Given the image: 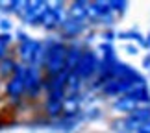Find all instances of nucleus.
<instances>
[{"mask_svg": "<svg viewBox=\"0 0 150 133\" xmlns=\"http://www.w3.org/2000/svg\"><path fill=\"white\" fill-rule=\"evenodd\" d=\"M45 46H47V56H45V63H43V74L47 78H54L63 70H67L65 57H67L69 44L63 43L59 37H48L45 39Z\"/></svg>", "mask_w": 150, "mask_h": 133, "instance_id": "nucleus-1", "label": "nucleus"}, {"mask_svg": "<svg viewBox=\"0 0 150 133\" xmlns=\"http://www.w3.org/2000/svg\"><path fill=\"white\" fill-rule=\"evenodd\" d=\"M117 37L119 39H122V41H137V43H143V39H145V37H143L141 35V33L139 32H137V30H126V32H119L117 33Z\"/></svg>", "mask_w": 150, "mask_h": 133, "instance_id": "nucleus-19", "label": "nucleus"}, {"mask_svg": "<svg viewBox=\"0 0 150 133\" xmlns=\"http://www.w3.org/2000/svg\"><path fill=\"white\" fill-rule=\"evenodd\" d=\"M100 117H102V111L98 107H89L83 113V120H95V118H100Z\"/></svg>", "mask_w": 150, "mask_h": 133, "instance_id": "nucleus-21", "label": "nucleus"}, {"mask_svg": "<svg viewBox=\"0 0 150 133\" xmlns=\"http://www.w3.org/2000/svg\"><path fill=\"white\" fill-rule=\"evenodd\" d=\"M4 94L9 102L26 100V65L19 63L15 74L4 83Z\"/></svg>", "mask_w": 150, "mask_h": 133, "instance_id": "nucleus-2", "label": "nucleus"}, {"mask_svg": "<svg viewBox=\"0 0 150 133\" xmlns=\"http://www.w3.org/2000/svg\"><path fill=\"white\" fill-rule=\"evenodd\" d=\"M98 50H100V54H102L100 57H111V56H117L113 43H100V44H98Z\"/></svg>", "mask_w": 150, "mask_h": 133, "instance_id": "nucleus-20", "label": "nucleus"}, {"mask_svg": "<svg viewBox=\"0 0 150 133\" xmlns=\"http://www.w3.org/2000/svg\"><path fill=\"white\" fill-rule=\"evenodd\" d=\"M137 107H139V106H137V102H134L130 96H126V94L115 98V100L111 102V109H113V111H117V113H120L122 117H128V115L134 113Z\"/></svg>", "mask_w": 150, "mask_h": 133, "instance_id": "nucleus-13", "label": "nucleus"}, {"mask_svg": "<svg viewBox=\"0 0 150 133\" xmlns=\"http://www.w3.org/2000/svg\"><path fill=\"white\" fill-rule=\"evenodd\" d=\"M128 117L134 118L135 122H139V124L148 122V120H150V106H139L134 113H130Z\"/></svg>", "mask_w": 150, "mask_h": 133, "instance_id": "nucleus-17", "label": "nucleus"}, {"mask_svg": "<svg viewBox=\"0 0 150 133\" xmlns=\"http://www.w3.org/2000/svg\"><path fill=\"white\" fill-rule=\"evenodd\" d=\"M98 65H100V57L96 54V50L89 48V46H85L83 54H82V59H80L78 67H76V72L80 80L87 85L89 82H93L96 78V74H98Z\"/></svg>", "mask_w": 150, "mask_h": 133, "instance_id": "nucleus-3", "label": "nucleus"}, {"mask_svg": "<svg viewBox=\"0 0 150 133\" xmlns=\"http://www.w3.org/2000/svg\"><path fill=\"white\" fill-rule=\"evenodd\" d=\"M30 4H32V0H21L19 11H17V17H21V20L26 17V13H28V8H30Z\"/></svg>", "mask_w": 150, "mask_h": 133, "instance_id": "nucleus-22", "label": "nucleus"}, {"mask_svg": "<svg viewBox=\"0 0 150 133\" xmlns=\"http://www.w3.org/2000/svg\"><path fill=\"white\" fill-rule=\"evenodd\" d=\"M50 2H47V0H32L30 8H28V13L26 17L22 19V22L28 26H43V19L45 15H47V11L50 9Z\"/></svg>", "mask_w": 150, "mask_h": 133, "instance_id": "nucleus-6", "label": "nucleus"}, {"mask_svg": "<svg viewBox=\"0 0 150 133\" xmlns=\"http://www.w3.org/2000/svg\"><path fill=\"white\" fill-rule=\"evenodd\" d=\"M108 13H111V9H109V0H89V8H87L89 26L100 24V20Z\"/></svg>", "mask_w": 150, "mask_h": 133, "instance_id": "nucleus-8", "label": "nucleus"}, {"mask_svg": "<svg viewBox=\"0 0 150 133\" xmlns=\"http://www.w3.org/2000/svg\"><path fill=\"white\" fill-rule=\"evenodd\" d=\"M65 17H67V11H56V9H52V6H50V9L47 11V15H45V19H43V28L47 32H59V28H61V22L65 20Z\"/></svg>", "mask_w": 150, "mask_h": 133, "instance_id": "nucleus-11", "label": "nucleus"}, {"mask_svg": "<svg viewBox=\"0 0 150 133\" xmlns=\"http://www.w3.org/2000/svg\"><path fill=\"white\" fill-rule=\"evenodd\" d=\"M52 9H56V11H67V9H65V2H63V0L52 2Z\"/></svg>", "mask_w": 150, "mask_h": 133, "instance_id": "nucleus-27", "label": "nucleus"}, {"mask_svg": "<svg viewBox=\"0 0 150 133\" xmlns=\"http://www.w3.org/2000/svg\"><path fill=\"white\" fill-rule=\"evenodd\" d=\"M141 46H143V48H145V50H148V48H150V33H148V35H146L145 39H143Z\"/></svg>", "mask_w": 150, "mask_h": 133, "instance_id": "nucleus-29", "label": "nucleus"}, {"mask_svg": "<svg viewBox=\"0 0 150 133\" xmlns=\"http://www.w3.org/2000/svg\"><path fill=\"white\" fill-rule=\"evenodd\" d=\"M83 87H85V83L80 80V76L76 72H71L69 74V80H67V94H82L83 92Z\"/></svg>", "mask_w": 150, "mask_h": 133, "instance_id": "nucleus-15", "label": "nucleus"}, {"mask_svg": "<svg viewBox=\"0 0 150 133\" xmlns=\"http://www.w3.org/2000/svg\"><path fill=\"white\" fill-rule=\"evenodd\" d=\"M0 30H2L4 33H9V30H11V20L9 19H0Z\"/></svg>", "mask_w": 150, "mask_h": 133, "instance_id": "nucleus-25", "label": "nucleus"}, {"mask_svg": "<svg viewBox=\"0 0 150 133\" xmlns=\"http://www.w3.org/2000/svg\"><path fill=\"white\" fill-rule=\"evenodd\" d=\"M43 83H45V74L43 68L39 67H26V100L35 102L39 100L43 92Z\"/></svg>", "mask_w": 150, "mask_h": 133, "instance_id": "nucleus-4", "label": "nucleus"}, {"mask_svg": "<svg viewBox=\"0 0 150 133\" xmlns=\"http://www.w3.org/2000/svg\"><path fill=\"white\" fill-rule=\"evenodd\" d=\"M119 133H128V131H119Z\"/></svg>", "mask_w": 150, "mask_h": 133, "instance_id": "nucleus-31", "label": "nucleus"}, {"mask_svg": "<svg viewBox=\"0 0 150 133\" xmlns=\"http://www.w3.org/2000/svg\"><path fill=\"white\" fill-rule=\"evenodd\" d=\"M63 118L83 120V92L82 94H67L63 100Z\"/></svg>", "mask_w": 150, "mask_h": 133, "instance_id": "nucleus-7", "label": "nucleus"}, {"mask_svg": "<svg viewBox=\"0 0 150 133\" xmlns=\"http://www.w3.org/2000/svg\"><path fill=\"white\" fill-rule=\"evenodd\" d=\"M126 52H128L130 56H135L137 54V46L135 44H126Z\"/></svg>", "mask_w": 150, "mask_h": 133, "instance_id": "nucleus-28", "label": "nucleus"}, {"mask_svg": "<svg viewBox=\"0 0 150 133\" xmlns=\"http://www.w3.org/2000/svg\"><path fill=\"white\" fill-rule=\"evenodd\" d=\"M87 8H89V0H72L67 6V17L80 22H87Z\"/></svg>", "mask_w": 150, "mask_h": 133, "instance_id": "nucleus-12", "label": "nucleus"}, {"mask_svg": "<svg viewBox=\"0 0 150 133\" xmlns=\"http://www.w3.org/2000/svg\"><path fill=\"white\" fill-rule=\"evenodd\" d=\"M15 39H17V44H22V43H26L28 39H32V37L28 35L24 30H19V32H17V35H15Z\"/></svg>", "mask_w": 150, "mask_h": 133, "instance_id": "nucleus-24", "label": "nucleus"}, {"mask_svg": "<svg viewBox=\"0 0 150 133\" xmlns=\"http://www.w3.org/2000/svg\"><path fill=\"white\" fill-rule=\"evenodd\" d=\"M69 48H67V57H65V68L69 72H74L78 67L80 59H82V54L85 50V44L74 41V43H67Z\"/></svg>", "mask_w": 150, "mask_h": 133, "instance_id": "nucleus-10", "label": "nucleus"}, {"mask_svg": "<svg viewBox=\"0 0 150 133\" xmlns=\"http://www.w3.org/2000/svg\"><path fill=\"white\" fill-rule=\"evenodd\" d=\"M11 43H13V35L0 32V61L4 57H8L9 54H15V50L11 48Z\"/></svg>", "mask_w": 150, "mask_h": 133, "instance_id": "nucleus-16", "label": "nucleus"}, {"mask_svg": "<svg viewBox=\"0 0 150 133\" xmlns=\"http://www.w3.org/2000/svg\"><path fill=\"white\" fill-rule=\"evenodd\" d=\"M17 67H19V59L15 57V54H9L8 57H4L0 61V82H8V80L15 74Z\"/></svg>", "mask_w": 150, "mask_h": 133, "instance_id": "nucleus-14", "label": "nucleus"}, {"mask_svg": "<svg viewBox=\"0 0 150 133\" xmlns=\"http://www.w3.org/2000/svg\"><path fill=\"white\" fill-rule=\"evenodd\" d=\"M41 113L50 122H56L63 117V100H52V98H43L41 102Z\"/></svg>", "mask_w": 150, "mask_h": 133, "instance_id": "nucleus-9", "label": "nucleus"}, {"mask_svg": "<svg viewBox=\"0 0 150 133\" xmlns=\"http://www.w3.org/2000/svg\"><path fill=\"white\" fill-rule=\"evenodd\" d=\"M143 67H145V68H150V54H146L145 57H143Z\"/></svg>", "mask_w": 150, "mask_h": 133, "instance_id": "nucleus-30", "label": "nucleus"}, {"mask_svg": "<svg viewBox=\"0 0 150 133\" xmlns=\"http://www.w3.org/2000/svg\"><path fill=\"white\" fill-rule=\"evenodd\" d=\"M89 28H91L89 22H80V20L65 17V20L61 22V28H59V32H57V35H59V39L63 43H74V41H78Z\"/></svg>", "mask_w": 150, "mask_h": 133, "instance_id": "nucleus-5", "label": "nucleus"}, {"mask_svg": "<svg viewBox=\"0 0 150 133\" xmlns=\"http://www.w3.org/2000/svg\"><path fill=\"white\" fill-rule=\"evenodd\" d=\"M109 9H111V13L115 17H120L128 9V2L126 0H109Z\"/></svg>", "mask_w": 150, "mask_h": 133, "instance_id": "nucleus-18", "label": "nucleus"}, {"mask_svg": "<svg viewBox=\"0 0 150 133\" xmlns=\"http://www.w3.org/2000/svg\"><path fill=\"white\" fill-rule=\"evenodd\" d=\"M134 133H150V120H148V122L139 124V126H137V129H135Z\"/></svg>", "mask_w": 150, "mask_h": 133, "instance_id": "nucleus-26", "label": "nucleus"}, {"mask_svg": "<svg viewBox=\"0 0 150 133\" xmlns=\"http://www.w3.org/2000/svg\"><path fill=\"white\" fill-rule=\"evenodd\" d=\"M115 37H117V33H115L111 28L102 32V39H104V43H113V39H115Z\"/></svg>", "mask_w": 150, "mask_h": 133, "instance_id": "nucleus-23", "label": "nucleus"}]
</instances>
